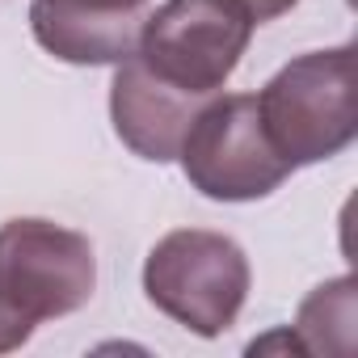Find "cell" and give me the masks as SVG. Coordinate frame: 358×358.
<instances>
[{
	"label": "cell",
	"instance_id": "6da1fadb",
	"mask_svg": "<svg viewBox=\"0 0 358 358\" xmlns=\"http://www.w3.org/2000/svg\"><path fill=\"white\" fill-rule=\"evenodd\" d=\"M262 127L274 152L299 169L337 156L358 135V59L354 47L291 59L257 93Z\"/></svg>",
	"mask_w": 358,
	"mask_h": 358
},
{
	"label": "cell",
	"instance_id": "7a4b0ae2",
	"mask_svg": "<svg viewBox=\"0 0 358 358\" xmlns=\"http://www.w3.org/2000/svg\"><path fill=\"white\" fill-rule=\"evenodd\" d=\"M148 299L199 337H220L236 324L249 295L245 249L207 228H177L143 262Z\"/></svg>",
	"mask_w": 358,
	"mask_h": 358
},
{
	"label": "cell",
	"instance_id": "3957f363",
	"mask_svg": "<svg viewBox=\"0 0 358 358\" xmlns=\"http://www.w3.org/2000/svg\"><path fill=\"white\" fill-rule=\"evenodd\" d=\"M253 38V17L236 0H164L143 17L135 59L164 85L215 97Z\"/></svg>",
	"mask_w": 358,
	"mask_h": 358
},
{
	"label": "cell",
	"instance_id": "277c9868",
	"mask_svg": "<svg viewBox=\"0 0 358 358\" xmlns=\"http://www.w3.org/2000/svg\"><path fill=\"white\" fill-rule=\"evenodd\" d=\"M177 156L190 186L220 203L266 199L291 177V164L274 152L262 127L253 93H215L190 122Z\"/></svg>",
	"mask_w": 358,
	"mask_h": 358
},
{
	"label": "cell",
	"instance_id": "5b68a950",
	"mask_svg": "<svg viewBox=\"0 0 358 358\" xmlns=\"http://www.w3.org/2000/svg\"><path fill=\"white\" fill-rule=\"evenodd\" d=\"M97 257L89 236L51 220H9L0 228V299L22 320H55L93 299Z\"/></svg>",
	"mask_w": 358,
	"mask_h": 358
},
{
	"label": "cell",
	"instance_id": "8992f818",
	"mask_svg": "<svg viewBox=\"0 0 358 358\" xmlns=\"http://www.w3.org/2000/svg\"><path fill=\"white\" fill-rule=\"evenodd\" d=\"M207 101L211 97L182 93V89L156 80L135 55L118 64L114 85H110V118H114L118 139L135 156L156 160V164L182 152V139Z\"/></svg>",
	"mask_w": 358,
	"mask_h": 358
},
{
	"label": "cell",
	"instance_id": "52a82bcc",
	"mask_svg": "<svg viewBox=\"0 0 358 358\" xmlns=\"http://www.w3.org/2000/svg\"><path fill=\"white\" fill-rule=\"evenodd\" d=\"M148 9L131 13H76L34 0L30 26L34 38L64 64H122L135 55Z\"/></svg>",
	"mask_w": 358,
	"mask_h": 358
},
{
	"label": "cell",
	"instance_id": "ba28073f",
	"mask_svg": "<svg viewBox=\"0 0 358 358\" xmlns=\"http://www.w3.org/2000/svg\"><path fill=\"white\" fill-rule=\"evenodd\" d=\"M354 278H333L320 282L295 316V341L303 354H350L354 350V320H358V303H354Z\"/></svg>",
	"mask_w": 358,
	"mask_h": 358
},
{
	"label": "cell",
	"instance_id": "9c48e42d",
	"mask_svg": "<svg viewBox=\"0 0 358 358\" xmlns=\"http://www.w3.org/2000/svg\"><path fill=\"white\" fill-rule=\"evenodd\" d=\"M30 333H34V324L22 320L5 299H0V354H9V350H17L22 341H30Z\"/></svg>",
	"mask_w": 358,
	"mask_h": 358
},
{
	"label": "cell",
	"instance_id": "30bf717a",
	"mask_svg": "<svg viewBox=\"0 0 358 358\" xmlns=\"http://www.w3.org/2000/svg\"><path fill=\"white\" fill-rule=\"evenodd\" d=\"M55 9H76V13H131V9H148V0H43Z\"/></svg>",
	"mask_w": 358,
	"mask_h": 358
},
{
	"label": "cell",
	"instance_id": "8fae6325",
	"mask_svg": "<svg viewBox=\"0 0 358 358\" xmlns=\"http://www.w3.org/2000/svg\"><path fill=\"white\" fill-rule=\"evenodd\" d=\"M236 5L253 17V26H262V22H274V17H282L295 0H236Z\"/></svg>",
	"mask_w": 358,
	"mask_h": 358
}]
</instances>
